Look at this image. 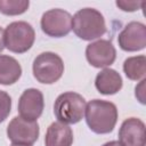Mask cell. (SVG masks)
Wrapping results in <instances>:
<instances>
[{
    "label": "cell",
    "mask_w": 146,
    "mask_h": 146,
    "mask_svg": "<svg viewBox=\"0 0 146 146\" xmlns=\"http://www.w3.org/2000/svg\"><path fill=\"white\" fill-rule=\"evenodd\" d=\"M11 110V98L10 96L6 92L0 90V123L3 122Z\"/></svg>",
    "instance_id": "obj_17"
},
{
    "label": "cell",
    "mask_w": 146,
    "mask_h": 146,
    "mask_svg": "<svg viewBox=\"0 0 146 146\" xmlns=\"http://www.w3.org/2000/svg\"><path fill=\"white\" fill-rule=\"evenodd\" d=\"M40 25L47 35L62 38L67 35L72 30V16L64 9H50L42 15Z\"/></svg>",
    "instance_id": "obj_6"
},
{
    "label": "cell",
    "mask_w": 146,
    "mask_h": 146,
    "mask_svg": "<svg viewBox=\"0 0 146 146\" xmlns=\"http://www.w3.org/2000/svg\"><path fill=\"white\" fill-rule=\"evenodd\" d=\"M86 57L88 63L97 68L111 66L116 58V50L111 41L97 40L86 48Z\"/></svg>",
    "instance_id": "obj_9"
},
{
    "label": "cell",
    "mask_w": 146,
    "mask_h": 146,
    "mask_svg": "<svg viewBox=\"0 0 146 146\" xmlns=\"http://www.w3.org/2000/svg\"><path fill=\"white\" fill-rule=\"evenodd\" d=\"M122 82L121 75L115 70L106 67L96 75L95 87L103 95H114L121 90Z\"/></svg>",
    "instance_id": "obj_12"
},
{
    "label": "cell",
    "mask_w": 146,
    "mask_h": 146,
    "mask_svg": "<svg viewBox=\"0 0 146 146\" xmlns=\"http://www.w3.org/2000/svg\"><path fill=\"white\" fill-rule=\"evenodd\" d=\"M145 79L140 81L139 86L136 87V97L138 98V100L141 103V104H145V94H144V86H145Z\"/></svg>",
    "instance_id": "obj_19"
},
{
    "label": "cell",
    "mask_w": 146,
    "mask_h": 146,
    "mask_svg": "<svg viewBox=\"0 0 146 146\" xmlns=\"http://www.w3.org/2000/svg\"><path fill=\"white\" fill-rule=\"evenodd\" d=\"M22 75L21 64L10 56L0 55V84L10 86L18 81Z\"/></svg>",
    "instance_id": "obj_14"
},
{
    "label": "cell",
    "mask_w": 146,
    "mask_h": 146,
    "mask_svg": "<svg viewBox=\"0 0 146 146\" xmlns=\"http://www.w3.org/2000/svg\"><path fill=\"white\" fill-rule=\"evenodd\" d=\"M86 99L76 92L67 91L60 94L54 104V113L59 122L75 124L80 122L86 111Z\"/></svg>",
    "instance_id": "obj_3"
},
{
    "label": "cell",
    "mask_w": 146,
    "mask_h": 146,
    "mask_svg": "<svg viewBox=\"0 0 146 146\" xmlns=\"http://www.w3.org/2000/svg\"><path fill=\"white\" fill-rule=\"evenodd\" d=\"M143 5H145L144 1H116V6L123 11H136Z\"/></svg>",
    "instance_id": "obj_18"
},
{
    "label": "cell",
    "mask_w": 146,
    "mask_h": 146,
    "mask_svg": "<svg viewBox=\"0 0 146 146\" xmlns=\"http://www.w3.org/2000/svg\"><path fill=\"white\" fill-rule=\"evenodd\" d=\"M72 30L82 40L91 41L106 32L104 16L94 8H83L72 17Z\"/></svg>",
    "instance_id": "obj_2"
},
{
    "label": "cell",
    "mask_w": 146,
    "mask_h": 146,
    "mask_svg": "<svg viewBox=\"0 0 146 146\" xmlns=\"http://www.w3.org/2000/svg\"><path fill=\"white\" fill-rule=\"evenodd\" d=\"M119 143L121 146H145V123L137 117L124 120L119 130Z\"/></svg>",
    "instance_id": "obj_11"
},
{
    "label": "cell",
    "mask_w": 146,
    "mask_h": 146,
    "mask_svg": "<svg viewBox=\"0 0 146 146\" xmlns=\"http://www.w3.org/2000/svg\"><path fill=\"white\" fill-rule=\"evenodd\" d=\"M44 144L46 146H72L73 131L65 123L54 122L47 129Z\"/></svg>",
    "instance_id": "obj_13"
},
{
    "label": "cell",
    "mask_w": 146,
    "mask_h": 146,
    "mask_svg": "<svg viewBox=\"0 0 146 146\" xmlns=\"http://www.w3.org/2000/svg\"><path fill=\"white\" fill-rule=\"evenodd\" d=\"M123 71L125 76L130 80H144L146 75V57L140 55L127 58L123 63Z\"/></svg>",
    "instance_id": "obj_15"
},
{
    "label": "cell",
    "mask_w": 146,
    "mask_h": 146,
    "mask_svg": "<svg viewBox=\"0 0 146 146\" xmlns=\"http://www.w3.org/2000/svg\"><path fill=\"white\" fill-rule=\"evenodd\" d=\"M3 34H5V31L0 27V54L2 52V50L5 49V40H3Z\"/></svg>",
    "instance_id": "obj_20"
},
{
    "label": "cell",
    "mask_w": 146,
    "mask_h": 146,
    "mask_svg": "<svg viewBox=\"0 0 146 146\" xmlns=\"http://www.w3.org/2000/svg\"><path fill=\"white\" fill-rule=\"evenodd\" d=\"M103 146H121V145H120V143H119V141H115V140H113V141H108V143L104 144Z\"/></svg>",
    "instance_id": "obj_21"
},
{
    "label": "cell",
    "mask_w": 146,
    "mask_h": 146,
    "mask_svg": "<svg viewBox=\"0 0 146 146\" xmlns=\"http://www.w3.org/2000/svg\"><path fill=\"white\" fill-rule=\"evenodd\" d=\"M39 124L36 121H29L21 116H15L7 127V136L13 144L32 145L39 137Z\"/></svg>",
    "instance_id": "obj_7"
},
{
    "label": "cell",
    "mask_w": 146,
    "mask_h": 146,
    "mask_svg": "<svg viewBox=\"0 0 146 146\" xmlns=\"http://www.w3.org/2000/svg\"><path fill=\"white\" fill-rule=\"evenodd\" d=\"M119 46L124 51H139L146 47V26L140 22H130L117 36Z\"/></svg>",
    "instance_id": "obj_8"
},
{
    "label": "cell",
    "mask_w": 146,
    "mask_h": 146,
    "mask_svg": "<svg viewBox=\"0 0 146 146\" xmlns=\"http://www.w3.org/2000/svg\"><path fill=\"white\" fill-rule=\"evenodd\" d=\"M86 121L95 133H110L117 121L116 106L106 100L94 99L86 105Z\"/></svg>",
    "instance_id": "obj_1"
},
{
    "label": "cell",
    "mask_w": 146,
    "mask_h": 146,
    "mask_svg": "<svg viewBox=\"0 0 146 146\" xmlns=\"http://www.w3.org/2000/svg\"><path fill=\"white\" fill-rule=\"evenodd\" d=\"M44 107L43 95L39 89L30 88L24 90L18 100V112L19 116L29 120V121H36Z\"/></svg>",
    "instance_id": "obj_10"
},
{
    "label": "cell",
    "mask_w": 146,
    "mask_h": 146,
    "mask_svg": "<svg viewBox=\"0 0 146 146\" xmlns=\"http://www.w3.org/2000/svg\"><path fill=\"white\" fill-rule=\"evenodd\" d=\"M5 47L11 52L23 54L26 52L34 43L35 32L31 24L18 21L10 23L3 34Z\"/></svg>",
    "instance_id": "obj_5"
},
{
    "label": "cell",
    "mask_w": 146,
    "mask_h": 146,
    "mask_svg": "<svg viewBox=\"0 0 146 146\" xmlns=\"http://www.w3.org/2000/svg\"><path fill=\"white\" fill-rule=\"evenodd\" d=\"M29 6L27 0H0V13L8 16L21 15L27 10Z\"/></svg>",
    "instance_id": "obj_16"
},
{
    "label": "cell",
    "mask_w": 146,
    "mask_h": 146,
    "mask_svg": "<svg viewBox=\"0 0 146 146\" xmlns=\"http://www.w3.org/2000/svg\"><path fill=\"white\" fill-rule=\"evenodd\" d=\"M32 71L36 81L44 84H51L62 78L64 73V63L57 54L46 51L34 58Z\"/></svg>",
    "instance_id": "obj_4"
},
{
    "label": "cell",
    "mask_w": 146,
    "mask_h": 146,
    "mask_svg": "<svg viewBox=\"0 0 146 146\" xmlns=\"http://www.w3.org/2000/svg\"><path fill=\"white\" fill-rule=\"evenodd\" d=\"M11 146H31V145H16V144H13Z\"/></svg>",
    "instance_id": "obj_22"
}]
</instances>
